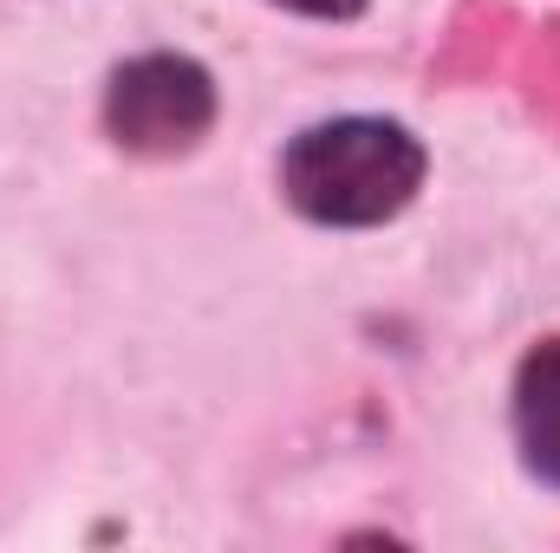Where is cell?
Listing matches in <instances>:
<instances>
[{"label": "cell", "instance_id": "1", "mask_svg": "<svg viewBox=\"0 0 560 553\" xmlns=\"http://www.w3.org/2000/svg\"><path fill=\"white\" fill-rule=\"evenodd\" d=\"M423 169L430 156L398 118L352 111V118H319L287 143L280 189L319 228H378L411 209Z\"/></svg>", "mask_w": 560, "mask_h": 553}, {"label": "cell", "instance_id": "3", "mask_svg": "<svg viewBox=\"0 0 560 553\" xmlns=\"http://www.w3.org/2000/svg\"><path fill=\"white\" fill-rule=\"evenodd\" d=\"M515 449L535 482L560 489V339H541L515 372Z\"/></svg>", "mask_w": 560, "mask_h": 553}, {"label": "cell", "instance_id": "4", "mask_svg": "<svg viewBox=\"0 0 560 553\" xmlns=\"http://www.w3.org/2000/svg\"><path fill=\"white\" fill-rule=\"evenodd\" d=\"M280 7H293V13H306V20H359L372 0H280Z\"/></svg>", "mask_w": 560, "mask_h": 553}, {"label": "cell", "instance_id": "2", "mask_svg": "<svg viewBox=\"0 0 560 553\" xmlns=\"http://www.w3.org/2000/svg\"><path fill=\"white\" fill-rule=\"evenodd\" d=\"M215 125V79L183 52L125 59L105 85V131L131 156H176Z\"/></svg>", "mask_w": 560, "mask_h": 553}]
</instances>
